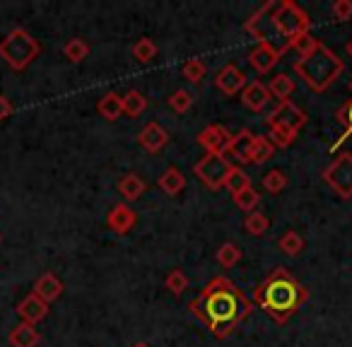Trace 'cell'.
Here are the masks:
<instances>
[{"label": "cell", "mask_w": 352, "mask_h": 347, "mask_svg": "<svg viewBox=\"0 0 352 347\" xmlns=\"http://www.w3.org/2000/svg\"><path fill=\"white\" fill-rule=\"evenodd\" d=\"M232 166L234 164H232L227 155H203L201 159L196 161V166H193V174H196L210 191H220V188H225Z\"/></svg>", "instance_id": "obj_7"}, {"label": "cell", "mask_w": 352, "mask_h": 347, "mask_svg": "<svg viewBox=\"0 0 352 347\" xmlns=\"http://www.w3.org/2000/svg\"><path fill=\"white\" fill-rule=\"evenodd\" d=\"M206 73H208V68H206V63H203L201 58L186 60V63H184V68H182V75H184V78H186L191 85H201V82H203V78H206Z\"/></svg>", "instance_id": "obj_35"}, {"label": "cell", "mask_w": 352, "mask_h": 347, "mask_svg": "<svg viewBox=\"0 0 352 347\" xmlns=\"http://www.w3.org/2000/svg\"><path fill=\"white\" fill-rule=\"evenodd\" d=\"M270 89L268 85H263L261 80H254V82H249L244 87V92H241V104H244L249 111H263L265 107H268L270 102Z\"/></svg>", "instance_id": "obj_15"}, {"label": "cell", "mask_w": 352, "mask_h": 347, "mask_svg": "<svg viewBox=\"0 0 352 347\" xmlns=\"http://www.w3.org/2000/svg\"><path fill=\"white\" fill-rule=\"evenodd\" d=\"M17 313H20L22 323H32V326H36V323L44 321V318L49 316V304L32 292V294H27L20 304H17Z\"/></svg>", "instance_id": "obj_14"}, {"label": "cell", "mask_w": 352, "mask_h": 347, "mask_svg": "<svg viewBox=\"0 0 352 347\" xmlns=\"http://www.w3.org/2000/svg\"><path fill=\"white\" fill-rule=\"evenodd\" d=\"M41 56L39 39L30 34L25 27H15L0 39V58L6 60L15 73L27 70Z\"/></svg>", "instance_id": "obj_5"}, {"label": "cell", "mask_w": 352, "mask_h": 347, "mask_svg": "<svg viewBox=\"0 0 352 347\" xmlns=\"http://www.w3.org/2000/svg\"><path fill=\"white\" fill-rule=\"evenodd\" d=\"M307 121H309L307 113H304L294 102H278V107L265 116L268 128L280 126V128H287V131H294V133L302 131V128L307 126Z\"/></svg>", "instance_id": "obj_8"}, {"label": "cell", "mask_w": 352, "mask_h": 347, "mask_svg": "<svg viewBox=\"0 0 352 347\" xmlns=\"http://www.w3.org/2000/svg\"><path fill=\"white\" fill-rule=\"evenodd\" d=\"M147 191V183L142 181L140 174H123L121 179H118V193H121L123 203H135L142 198V193Z\"/></svg>", "instance_id": "obj_17"}, {"label": "cell", "mask_w": 352, "mask_h": 347, "mask_svg": "<svg viewBox=\"0 0 352 347\" xmlns=\"http://www.w3.org/2000/svg\"><path fill=\"white\" fill-rule=\"evenodd\" d=\"M147 109V99L142 92L138 89H131L128 94H123V116L128 118H138L142 111Z\"/></svg>", "instance_id": "obj_24"}, {"label": "cell", "mask_w": 352, "mask_h": 347, "mask_svg": "<svg viewBox=\"0 0 352 347\" xmlns=\"http://www.w3.org/2000/svg\"><path fill=\"white\" fill-rule=\"evenodd\" d=\"M254 183H251V177L246 174L244 169H241L239 164H234L232 166V171H230V177H227V183H225V188L232 193V196H236V193H241V191H246V188H251Z\"/></svg>", "instance_id": "obj_25"}, {"label": "cell", "mask_w": 352, "mask_h": 347, "mask_svg": "<svg viewBox=\"0 0 352 347\" xmlns=\"http://www.w3.org/2000/svg\"><path fill=\"white\" fill-rule=\"evenodd\" d=\"M345 51H347V56H350V58H352V36H350V39H347V44H345Z\"/></svg>", "instance_id": "obj_41"}, {"label": "cell", "mask_w": 352, "mask_h": 347, "mask_svg": "<svg viewBox=\"0 0 352 347\" xmlns=\"http://www.w3.org/2000/svg\"><path fill=\"white\" fill-rule=\"evenodd\" d=\"M275 150L278 147L268 140L265 135H256L254 140V150H251V164H265L275 157Z\"/></svg>", "instance_id": "obj_23"}, {"label": "cell", "mask_w": 352, "mask_h": 347, "mask_svg": "<svg viewBox=\"0 0 352 347\" xmlns=\"http://www.w3.org/2000/svg\"><path fill=\"white\" fill-rule=\"evenodd\" d=\"M239 260H241V249L236 244H232V241H225V244L217 249V263L225 270H232Z\"/></svg>", "instance_id": "obj_28"}, {"label": "cell", "mask_w": 352, "mask_h": 347, "mask_svg": "<svg viewBox=\"0 0 352 347\" xmlns=\"http://www.w3.org/2000/svg\"><path fill=\"white\" fill-rule=\"evenodd\" d=\"M321 46V41L316 39V36H311V32L309 34H302V36H297V39L289 44V51H297L299 54V58H304V56H309V54H314V51Z\"/></svg>", "instance_id": "obj_36"}, {"label": "cell", "mask_w": 352, "mask_h": 347, "mask_svg": "<svg viewBox=\"0 0 352 347\" xmlns=\"http://www.w3.org/2000/svg\"><path fill=\"white\" fill-rule=\"evenodd\" d=\"M188 309L212 335L225 340L251 316L254 304L230 278L215 275L188 304Z\"/></svg>", "instance_id": "obj_1"}, {"label": "cell", "mask_w": 352, "mask_h": 347, "mask_svg": "<svg viewBox=\"0 0 352 347\" xmlns=\"http://www.w3.org/2000/svg\"><path fill=\"white\" fill-rule=\"evenodd\" d=\"M292 70L297 73V78H302V82L311 92L321 94L345 73V60L336 51L328 49L326 44H321L314 54L294 60Z\"/></svg>", "instance_id": "obj_4"}, {"label": "cell", "mask_w": 352, "mask_h": 347, "mask_svg": "<svg viewBox=\"0 0 352 347\" xmlns=\"http://www.w3.org/2000/svg\"><path fill=\"white\" fill-rule=\"evenodd\" d=\"M34 294L44 299L46 304H51L63 294V282H60V278H56L54 273H44L34 282Z\"/></svg>", "instance_id": "obj_19"}, {"label": "cell", "mask_w": 352, "mask_h": 347, "mask_svg": "<svg viewBox=\"0 0 352 347\" xmlns=\"http://www.w3.org/2000/svg\"><path fill=\"white\" fill-rule=\"evenodd\" d=\"M169 109L171 111H176V113H186L188 109L193 107V97H191V92L188 89H176L174 94L169 97Z\"/></svg>", "instance_id": "obj_38"}, {"label": "cell", "mask_w": 352, "mask_h": 347, "mask_svg": "<svg viewBox=\"0 0 352 347\" xmlns=\"http://www.w3.org/2000/svg\"><path fill=\"white\" fill-rule=\"evenodd\" d=\"M244 30L256 44L275 46L285 56L297 36L309 34L311 20L294 0H268L246 20Z\"/></svg>", "instance_id": "obj_2"}, {"label": "cell", "mask_w": 352, "mask_h": 347, "mask_svg": "<svg viewBox=\"0 0 352 347\" xmlns=\"http://www.w3.org/2000/svg\"><path fill=\"white\" fill-rule=\"evenodd\" d=\"M347 87H350V92H352V80H350V85H347Z\"/></svg>", "instance_id": "obj_43"}, {"label": "cell", "mask_w": 352, "mask_h": 347, "mask_svg": "<svg viewBox=\"0 0 352 347\" xmlns=\"http://www.w3.org/2000/svg\"><path fill=\"white\" fill-rule=\"evenodd\" d=\"M157 186H160V191L166 193V196H179V193L184 191V186H186V177L182 174V169L169 166V169H166L164 174L160 177Z\"/></svg>", "instance_id": "obj_20"}, {"label": "cell", "mask_w": 352, "mask_h": 347, "mask_svg": "<svg viewBox=\"0 0 352 347\" xmlns=\"http://www.w3.org/2000/svg\"><path fill=\"white\" fill-rule=\"evenodd\" d=\"M254 140H256V133H251L249 128H241L236 135H232L230 142V150L227 155L232 159H236L239 164H251V150H254Z\"/></svg>", "instance_id": "obj_16"}, {"label": "cell", "mask_w": 352, "mask_h": 347, "mask_svg": "<svg viewBox=\"0 0 352 347\" xmlns=\"http://www.w3.org/2000/svg\"><path fill=\"white\" fill-rule=\"evenodd\" d=\"M138 142H140V147L145 152L157 155V152H162L166 145H169V133H166V128L162 126V123L150 121L142 126L140 133H138Z\"/></svg>", "instance_id": "obj_11"}, {"label": "cell", "mask_w": 352, "mask_h": 347, "mask_svg": "<svg viewBox=\"0 0 352 347\" xmlns=\"http://www.w3.org/2000/svg\"><path fill=\"white\" fill-rule=\"evenodd\" d=\"M232 142V133L220 123H210L198 133V145L206 150V155H227Z\"/></svg>", "instance_id": "obj_9"}, {"label": "cell", "mask_w": 352, "mask_h": 347, "mask_svg": "<svg viewBox=\"0 0 352 347\" xmlns=\"http://www.w3.org/2000/svg\"><path fill=\"white\" fill-rule=\"evenodd\" d=\"M278 246H280V251H283L285 256H299L304 251V239L294 230H287L278 239Z\"/></svg>", "instance_id": "obj_29"}, {"label": "cell", "mask_w": 352, "mask_h": 347, "mask_svg": "<svg viewBox=\"0 0 352 347\" xmlns=\"http://www.w3.org/2000/svg\"><path fill=\"white\" fill-rule=\"evenodd\" d=\"M307 302L309 289L283 265L270 270L263 282L254 289V304L263 309L275 323H287Z\"/></svg>", "instance_id": "obj_3"}, {"label": "cell", "mask_w": 352, "mask_h": 347, "mask_svg": "<svg viewBox=\"0 0 352 347\" xmlns=\"http://www.w3.org/2000/svg\"><path fill=\"white\" fill-rule=\"evenodd\" d=\"M135 222H138V215L128 203H116L107 215V227L121 236L128 234V232L135 227Z\"/></svg>", "instance_id": "obj_12"}, {"label": "cell", "mask_w": 352, "mask_h": 347, "mask_svg": "<svg viewBox=\"0 0 352 347\" xmlns=\"http://www.w3.org/2000/svg\"><path fill=\"white\" fill-rule=\"evenodd\" d=\"M164 287L169 289V292L174 294V297H182V294L188 289V278H186V273H184L182 268H174L169 275H166Z\"/></svg>", "instance_id": "obj_33"}, {"label": "cell", "mask_w": 352, "mask_h": 347, "mask_svg": "<svg viewBox=\"0 0 352 347\" xmlns=\"http://www.w3.org/2000/svg\"><path fill=\"white\" fill-rule=\"evenodd\" d=\"M133 347H150V345H147V342H135Z\"/></svg>", "instance_id": "obj_42"}, {"label": "cell", "mask_w": 352, "mask_h": 347, "mask_svg": "<svg viewBox=\"0 0 352 347\" xmlns=\"http://www.w3.org/2000/svg\"><path fill=\"white\" fill-rule=\"evenodd\" d=\"M215 85H217V89H220L222 94H227V97H234V94L244 92V87L249 82H246V75H244V70H241L239 65L227 63V65H222V68L217 70Z\"/></svg>", "instance_id": "obj_10"}, {"label": "cell", "mask_w": 352, "mask_h": 347, "mask_svg": "<svg viewBox=\"0 0 352 347\" xmlns=\"http://www.w3.org/2000/svg\"><path fill=\"white\" fill-rule=\"evenodd\" d=\"M131 54L138 63H152L157 58V44L152 39H147V36H142L131 46Z\"/></svg>", "instance_id": "obj_26"}, {"label": "cell", "mask_w": 352, "mask_h": 347, "mask_svg": "<svg viewBox=\"0 0 352 347\" xmlns=\"http://www.w3.org/2000/svg\"><path fill=\"white\" fill-rule=\"evenodd\" d=\"M336 121H338V123H342L345 133H342L340 140H338L336 145H333V150H336V147H340V145H342V140L352 137V99H347V102L342 104L340 109H338V111H336Z\"/></svg>", "instance_id": "obj_34"}, {"label": "cell", "mask_w": 352, "mask_h": 347, "mask_svg": "<svg viewBox=\"0 0 352 347\" xmlns=\"http://www.w3.org/2000/svg\"><path fill=\"white\" fill-rule=\"evenodd\" d=\"M280 58H283V54H280L275 46H268V44H256V49L249 54L251 68H254L256 73H261V75L270 73V70L280 63Z\"/></svg>", "instance_id": "obj_13"}, {"label": "cell", "mask_w": 352, "mask_h": 347, "mask_svg": "<svg viewBox=\"0 0 352 347\" xmlns=\"http://www.w3.org/2000/svg\"><path fill=\"white\" fill-rule=\"evenodd\" d=\"M261 183H263V191L278 196V193H283L285 188H287V174H285L283 169H270Z\"/></svg>", "instance_id": "obj_30"}, {"label": "cell", "mask_w": 352, "mask_h": 347, "mask_svg": "<svg viewBox=\"0 0 352 347\" xmlns=\"http://www.w3.org/2000/svg\"><path fill=\"white\" fill-rule=\"evenodd\" d=\"M331 12L338 22H350L352 20V0H336Z\"/></svg>", "instance_id": "obj_39"}, {"label": "cell", "mask_w": 352, "mask_h": 347, "mask_svg": "<svg viewBox=\"0 0 352 347\" xmlns=\"http://www.w3.org/2000/svg\"><path fill=\"white\" fill-rule=\"evenodd\" d=\"M12 113H15V107H12V102L6 97V94H0V123L8 121Z\"/></svg>", "instance_id": "obj_40"}, {"label": "cell", "mask_w": 352, "mask_h": 347, "mask_svg": "<svg viewBox=\"0 0 352 347\" xmlns=\"http://www.w3.org/2000/svg\"><path fill=\"white\" fill-rule=\"evenodd\" d=\"M294 80L289 78V75H285V73H280V75H275L273 80L268 82V89H270V97H275L278 102H289V97L294 94Z\"/></svg>", "instance_id": "obj_22"}, {"label": "cell", "mask_w": 352, "mask_h": 347, "mask_svg": "<svg viewBox=\"0 0 352 347\" xmlns=\"http://www.w3.org/2000/svg\"><path fill=\"white\" fill-rule=\"evenodd\" d=\"M63 56L70 60V63H82V60L89 56V44L85 39H80V36L68 39L63 46Z\"/></svg>", "instance_id": "obj_27"}, {"label": "cell", "mask_w": 352, "mask_h": 347, "mask_svg": "<svg viewBox=\"0 0 352 347\" xmlns=\"http://www.w3.org/2000/svg\"><path fill=\"white\" fill-rule=\"evenodd\" d=\"M8 342H10V347H39L41 335L32 323H17L8 335Z\"/></svg>", "instance_id": "obj_18"}, {"label": "cell", "mask_w": 352, "mask_h": 347, "mask_svg": "<svg viewBox=\"0 0 352 347\" xmlns=\"http://www.w3.org/2000/svg\"><path fill=\"white\" fill-rule=\"evenodd\" d=\"M97 111L104 121H116L123 116V97L116 92H107L97 104Z\"/></svg>", "instance_id": "obj_21"}, {"label": "cell", "mask_w": 352, "mask_h": 347, "mask_svg": "<svg viewBox=\"0 0 352 347\" xmlns=\"http://www.w3.org/2000/svg\"><path fill=\"white\" fill-rule=\"evenodd\" d=\"M232 198H234V205L239 208L241 212H246V215H249V212H256V208L261 205V193L256 191L254 186L236 193V196H232Z\"/></svg>", "instance_id": "obj_31"}, {"label": "cell", "mask_w": 352, "mask_h": 347, "mask_svg": "<svg viewBox=\"0 0 352 347\" xmlns=\"http://www.w3.org/2000/svg\"><path fill=\"white\" fill-rule=\"evenodd\" d=\"M244 230L249 232L251 236H263L265 232L270 230V220L263 212H249V215L244 217Z\"/></svg>", "instance_id": "obj_32"}, {"label": "cell", "mask_w": 352, "mask_h": 347, "mask_svg": "<svg viewBox=\"0 0 352 347\" xmlns=\"http://www.w3.org/2000/svg\"><path fill=\"white\" fill-rule=\"evenodd\" d=\"M323 181L326 186L342 201L352 198V152H340L331 164L323 169Z\"/></svg>", "instance_id": "obj_6"}, {"label": "cell", "mask_w": 352, "mask_h": 347, "mask_svg": "<svg viewBox=\"0 0 352 347\" xmlns=\"http://www.w3.org/2000/svg\"><path fill=\"white\" fill-rule=\"evenodd\" d=\"M297 135H299V133L287 131V128H280V126H275V128H270V133H268V140L273 142L275 147H280V150H287V147L292 145L294 140H297Z\"/></svg>", "instance_id": "obj_37"}]
</instances>
